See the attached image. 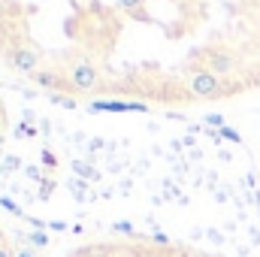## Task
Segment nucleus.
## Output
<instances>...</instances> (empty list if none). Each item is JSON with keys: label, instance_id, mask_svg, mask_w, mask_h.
I'll return each mask as SVG.
<instances>
[{"label": "nucleus", "instance_id": "1", "mask_svg": "<svg viewBox=\"0 0 260 257\" xmlns=\"http://www.w3.org/2000/svg\"><path fill=\"white\" fill-rule=\"evenodd\" d=\"M188 91H191L194 100H221V97L239 94L242 85L224 88V85H221V76H215V73H209V70H200V73H191V79H188Z\"/></svg>", "mask_w": 260, "mask_h": 257}, {"label": "nucleus", "instance_id": "2", "mask_svg": "<svg viewBox=\"0 0 260 257\" xmlns=\"http://www.w3.org/2000/svg\"><path fill=\"white\" fill-rule=\"evenodd\" d=\"M67 79H70V85H73L79 94H91V91L100 88V73H97V67L91 64V61H85V58H76V61L70 64Z\"/></svg>", "mask_w": 260, "mask_h": 257}, {"label": "nucleus", "instance_id": "3", "mask_svg": "<svg viewBox=\"0 0 260 257\" xmlns=\"http://www.w3.org/2000/svg\"><path fill=\"white\" fill-rule=\"evenodd\" d=\"M9 67L15 70V73H21V76H34L37 70H40V61H43V52L37 49V46H30V43H24V46H18L9 58Z\"/></svg>", "mask_w": 260, "mask_h": 257}, {"label": "nucleus", "instance_id": "4", "mask_svg": "<svg viewBox=\"0 0 260 257\" xmlns=\"http://www.w3.org/2000/svg\"><path fill=\"white\" fill-rule=\"evenodd\" d=\"M206 64H209L206 70L215 73V76H224V73L230 76V73L236 70V58H233L230 52H224V49H209V52H206Z\"/></svg>", "mask_w": 260, "mask_h": 257}, {"label": "nucleus", "instance_id": "5", "mask_svg": "<svg viewBox=\"0 0 260 257\" xmlns=\"http://www.w3.org/2000/svg\"><path fill=\"white\" fill-rule=\"evenodd\" d=\"M91 109H109V112H145L142 103H106V100L91 103Z\"/></svg>", "mask_w": 260, "mask_h": 257}, {"label": "nucleus", "instance_id": "6", "mask_svg": "<svg viewBox=\"0 0 260 257\" xmlns=\"http://www.w3.org/2000/svg\"><path fill=\"white\" fill-rule=\"evenodd\" d=\"M142 3H145V0H118V6H121V9H127V12H136Z\"/></svg>", "mask_w": 260, "mask_h": 257}, {"label": "nucleus", "instance_id": "7", "mask_svg": "<svg viewBox=\"0 0 260 257\" xmlns=\"http://www.w3.org/2000/svg\"><path fill=\"white\" fill-rule=\"evenodd\" d=\"M15 9H18V6H15L12 0H0V18H6V15H9V12H15Z\"/></svg>", "mask_w": 260, "mask_h": 257}, {"label": "nucleus", "instance_id": "8", "mask_svg": "<svg viewBox=\"0 0 260 257\" xmlns=\"http://www.w3.org/2000/svg\"><path fill=\"white\" fill-rule=\"evenodd\" d=\"M52 103H61V106H67V109H73L76 103L70 100V97H64V94H52Z\"/></svg>", "mask_w": 260, "mask_h": 257}, {"label": "nucleus", "instance_id": "9", "mask_svg": "<svg viewBox=\"0 0 260 257\" xmlns=\"http://www.w3.org/2000/svg\"><path fill=\"white\" fill-rule=\"evenodd\" d=\"M221 136H227V139H233V142H239V133H233V130H221Z\"/></svg>", "mask_w": 260, "mask_h": 257}, {"label": "nucleus", "instance_id": "10", "mask_svg": "<svg viewBox=\"0 0 260 257\" xmlns=\"http://www.w3.org/2000/svg\"><path fill=\"white\" fill-rule=\"evenodd\" d=\"M206 121H209V124H212V127H218V124H221V121H224V118H221V115H209V118H206Z\"/></svg>", "mask_w": 260, "mask_h": 257}]
</instances>
